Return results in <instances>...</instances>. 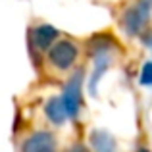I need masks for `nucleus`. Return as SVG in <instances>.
<instances>
[{
	"label": "nucleus",
	"instance_id": "obj_1",
	"mask_svg": "<svg viewBox=\"0 0 152 152\" xmlns=\"http://www.w3.org/2000/svg\"><path fill=\"white\" fill-rule=\"evenodd\" d=\"M23 152H54V137L46 131H41L25 141Z\"/></svg>",
	"mask_w": 152,
	"mask_h": 152
},
{
	"label": "nucleus",
	"instance_id": "obj_5",
	"mask_svg": "<svg viewBox=\"0 0 152 152\" xmlns=\"http://www.w3.org/2000/svg\"><path fill=\"white\" fill-rule=\"evenodd\" d=\"M141 152H148V150H141Z\"/></svg>",
	"mask_w": 152,
	"mask_h": 152
},
{
	"label": "nucleus",
	"instance_id": "obj_3",
	"mask_svg": "<svg viewBox=\"0 0 152 152\" xmlns=\"http://www.w3.org/2000/svg\"><path fill=\"white\" fill-rule=\"evenodd\" d=\"M46 112H48V115H50L52 121H56V123H62L64 121V112H62V106H60L58 100L52 102L50 106L46 108Z\"/></svg>",
	"mask_w": 152,
	"mask_h": 152
},
{
	"label": "nucleus",
	"instance_id": "obj_4",
	"mask_svg": "<svg viewBox=\"0 0 152 152\" xmlns=\"http://www.w3.org/2000/svg\"><path fill=\"white\" fill-rule=\"evenodd\" d=\"M69 152H89V150H85L83 146H75V148H71Z\"/></svg>",
	"mask_w": 152,
	"mask_h": 152
},
{
	"label": "nucleus",
	"instance_id": "obj_2",
	"mask_svg": "<svg viewBox=\"0 0 152 152\" xmlns=\"http://www.w3.org/2000/svg\"><path fill=\"white\" fill-rule=\"evenodd\" d=\"M98 137L102 139V142L98 141L96 137L93 139V145H94V148H96V152H114V141H112L110 137H106V135H98Z\"/></svg>",
	"mask_w": 152,
	"mask_h": 152
}]
</instances>
